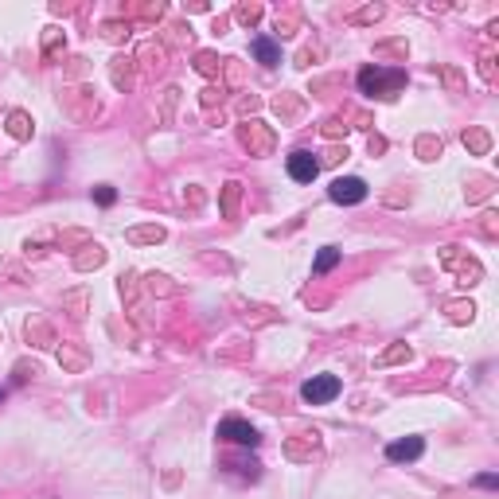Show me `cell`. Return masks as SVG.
<instances>
[{
  "label": "cell",
  "instance_id": "obj_6",
  "mask_svg": "<svg viewBox=\"0 0 499 499\" xmlns=\"http://www.w3.org/2000/svg\"><path fill=\"white\" fill-rule=\"evenodd\" d=\"M422 453H425V441H422V437L390 441V445H386V460H394V465H406V460H417Z\"/></svg>",
  "mask_w": 499,
  "mask_h": 499
},
{
  "label": "cell",
  "instance_id": "obj_9",
  "mask_svg": "<svg viewBox=\"0 0 499 499\" xmlns=\"http://www.w3.org/2000/svg\"><path fill=\"white\" fill-rule=\"evenodd\" d=\"M94 195H98V203H102V207H110L113 199H118V191H113V187H98Z\"/></svg>",
  "mask_w": 499,
  "mask_h": 499
},
{
  "label": "cell",
  "instance_id": "obj_5",
  "mask_svg": "<svg viewBox=\"0 0 499 499\" xmlns=\"http://www.w3.org/2000/svg\"><path fill=\"white\" fill-rule=\"evenodd\" d=\"M289 176H293L296 184H312V179L320 176V164L312 160V153H305V149H301V153L289 156Z\"/></svg>",
  "mask_w": 499,
  "mask_h": 499
},
{
  "label": "cell",
  "instance_id": "obj_4",
  "mask_svg": "<svg viewBox=\"0 0 499 499\" xmlns=\"http://www.w3.org/2000/svg\"><path fill=\"white\" fill-rule=\"evenodd\" d=\"M219 437H222V441H234V445H250V448L262 441L254 425L242 422V417H227V422H219Z\"/></svg>",
  "mask_w": 499,
  "mask_h": 499
},
{
  "label": "cell",
  "instance_id": "obj_11",
  "mask_svg": "<svg viewBox=\"0 0 499 499\" xmlns=\"http://www.w3.org/2000/svg\"><path fill=\"white\" fill-rule=\"evenodd\" d=\"M0 398H4V394H0Z\"/></svg>",
  "mask_w": 499,
  "mask_h": 499
},
{
  "label": "cell",
  "instance_id": "obj_3",
  "mask_svg": "<svg viewBox=\"0 0 499 499\" xmlns=\"http://www.w3.org/2000/svg\"><path fill=\"white\" fill-rule=\"evenodd\" d=\"M328 195H331V203H339V207H355L367 199V184L359 176H339V179H331Z\"/></svg>",
  "mask_w": 499,
  "mask_h": 499
},
{
  "label": "cell",
  "instance_id": "obj_1",
  "mask_svg": "<svg viewBox=\"0 0 499 499\" xmlns=\"http://www.w3.org/2000/svg\"><path fill=\"white\" fill-rule=\"evenodd\" d=\"M406 86V75L402 70H382V67H367L363 75H359V90L363 94H379V98H390V94H398Z\"/></svg>",
  "mask_w": 499,
  "mask_h": 499
},
{
  "label": "cell",
  "instance_id": "obj_2",
  "mask_svg": "<svg viewBox=\"0 0 499 499\" xmlns=\"http://www.w3.org/2000/svg\"><path fill=\"white\" fill-rule=\"evenodd\" d=\"M336 394H339V379H336V374H312V379L301 386V398H305L308 406H328Z\"/></svg>",
  "mask_w": 499,
  "mask_h": 499
},
{
  "label": "cell",
  "instance_id": "obj_10",
  "mask_svg": "<svg viewBox=\"0 0 499 499\" xmlns=\"http://www.w3.org/2000/svg\"><path fill=\"white\" fill-rule=\"evenodd\" d=\"M476 484H480V488H499V476L484 472V476H480V480H476Z\"/></svg>",
  "mask_w": 499,
  "mask_h": 499
},
{
  "label": "cell",
  "instance_id": "obj_7",
  "mask_svg": "<svg viewBox=\"0 0 499 499\" xmlns=\"http://www.w3.org/2000/svg\"><path fill=\"white\" fill-rule=\"evenodd\" d=\"M254 55H258V63H265V67H277L281 63V47L270 39V35H258L254 39Z\"/></svg>",
  "mask_w": 499,
  "mask_h": 499
},
{
  "label": "cell",
  "instance_id": "obj_8",
  "mask_svg": "<svg viewBox=\"0 0 499 499\" xmlns=\"http://www.w3.org/2000/svg\"><path fill=\"white\" fill-rule=\"evenodd\" d=\"M336 262H339V250H336V246H324L320 254H316V265H312V273H328V270H331V265H336Z\"/></svg>",
  "mask_w": 499,
  "mask_h": 499
}]
</instances>
